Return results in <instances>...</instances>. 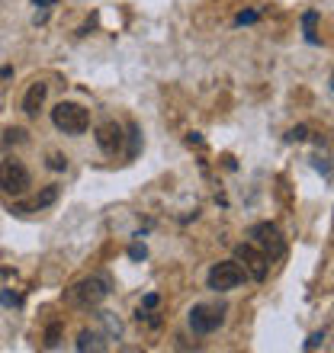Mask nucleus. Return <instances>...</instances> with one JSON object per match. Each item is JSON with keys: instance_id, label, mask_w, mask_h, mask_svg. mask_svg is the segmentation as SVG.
I'll return each instance as SVG.
<instances>
[{"instance_id": "1", "label": "nucleus", "mask_w": 334, "mask_h": 353, "mask_svg": "<svg viewBox=\"0 0 334 353\" xmlns=\"http://www.w3.org/2000/svg\"><path fill=\"white\" fill-rule=\"evenodd\" d=\"M110 296V283L103 276H84L71 289H65V302L71 308H97Z\"/></svg>"}, {"instance_id": "2", "label": "nucleus", "mask_w": 334, "mask_h": 353, "mask_svg": "<svg viewBox=\"0 0 334 353\" xmlns=\"http://www.w3.org/2000/svg\"><path fill=\"white\" fill-rule=\"evenodd\" d=\"M52 122H55V129L65 132V135H84L87 125H90V112L84 110L81 103L61 100L55 110H52Z\"/></svg>"}, {"instance_id": "3", "label": "nucleus", "mask_w": 334, "mask_h": 353, "mask_svg": "<svg viewBox=\"0 0 334 353\" xmlns=\"http://www.w3.org/2000/svg\"><path fill=\"white\" fill-rule=\"evenodd\" d=\"M32 186V176H29L26 164L17 158L0 161V193L7 196H23Z\"/></svg>"}, {"instance_id": "4", "label": "nucleus", "mask_w": 334, "mask_h": 353, "mask_svg": "<svg viewBox=\"0 0 334 353\" xmlns=\"http://www.w3.org/2000/svg\"><path fill=\"white\" fill-rule=\"evenodd\" d=\"M225 315H228V308L225 305H193L190 308V315H186V321H190V327H193V334H215L219 327L225 325Z\"/></svg>"}, {"instance_id": "5", "label": "nucleus", "mask_w": 334, "mask_h": 353, "mask_svg": "<svg viewBox=\"0 0 334 353\" xmlns=\"http://www.w3.org/2000/svg\"><path fill=\"white\" fill-rule=\"evenodd\" d=\"M250 238H254V248H257V251H264V257H267V261H279V257L286 254V241H283V234H279L277 225L257 222L254 228H250Z\"/></svg>"}, {"instance_id": "6", "label": "nucleus", "mask_w": 334, "mask_h": 353, "mask_svg": "<svg viewBox=\"0 0 334 353\" xmlns=\"http://www.w3.org/2000/svg\"><path fill=\"white\" fill-rule=\"evenodd\" d=\"M242 283H244V270L238 261L215 263V267L209 270V276H206V286L213 289V292H232V289H238Z\"/></svg>"}, {"instance_id": "7", "label": "nucleus", "mask_w": 334, "mask_h": 353, "mask_svg": "<svg viewBox=\"0 0 334 353\" xmlns=\"http://www.w3.org/2000/svg\"><path fill=\"white\" fill-rule=\"evenodd\" d=\"M235 257H238V263H244V276H250V279H267V273H270V261L264 257V251H257L254 244H238V251H235Z\"/></svg>"}, {"instance_id": "8", "label": "nucleus", "mask_w": 334, "mask_h": 353, "mask_svg": "<svg viewBox=\"0 0 334 353\" xmlns=\"http://www.w3.org/2000/svg\"><path fill=\"white\" fill-rule=\"evenodd\" d=\"M97 148L103 151V154H110V158H116L122 151V141H126V135H122L119 122H103L100 129H97Z\"/></svg>"}, {"instance_id": "9", "label": "nucleus", "mask_w": 334, "mask_h": 353, "mask_svg": "<svg viewBox=\"0 0 334 353\" xmlns=\"http://www.w3.org/2000/svg\"><path fill=\"white\" fill-rule=\"evenodd\" d=\"M46 93H48V84H42V81L29 84L26 97H23V112H26V116H39L42 103H46Z\"/></svg>"}, {"instance_id": "10", "label": "nucleus", "mask_w": 334, "mask_h": 353, "mask_svg": "<svg viewBox=\"0 0 334 353\" xmlns=\"http://www.w3.org/2000/svg\"><path fill=\"white\" fill-rule=\"evenodd\" d=\"M77 350H106V344H103L100 334H93V331H84V334L77 337Z\"/></svg>"}, {"instance_id": "11", "label": "nucleus", "mask_w": 334, "mask_h": 353, "mask_svg": "<svg viewBox=\"0 0 334 353\" xmlns=\"http://www.w3.org/2000/svg\"><path fill=\"white\" fill-rule=\"evenodd\" d=\"M3 135H7L3 145H23V141H26V129H7Z\"/></svg>"}, {"instance_id": "12", "label": "nucleus", "mask_w": 334, "mask_h": 353, "mask_svg": "<svg viewBox=\"0 0 334 353\" xmlns=\"http://www.w3.org/2000/svg\"><path fill=\"white\" fill-rule=\"evenodd\" d=\"M315 19H318V13H306V39L315 46L318 42V36H315Z\"/></svg>"}, {"instance_id": "13", "label": "nucleus", "mask_w": 334, "mask_h": 353, "mask_svg": "<svg viewBox=\"0 0 334 353\" xmlns=\"http://www.w3.org/2000/svg\"><path fill=\"white\" fill-rule=\"evenodd\" d=\"M48 168H52V170H65L68 168V158H65V154H52V158H48Z\"/></svg>"}, {"instance_id": "14", "label": "nucleus", "mask_w": 334, "mask_h": 353, "mask_svg": "<svg viewBox=\"0 0 334 353\" xmlns=\"http://www.w3.org/2000/svg\"><path fill=\"white\" fill-rule=\"evenodd\" d=\"M322 341H325V334H312V337L306 341V350H315V347L322 344Z\"/></svg>"}, {"instance_id": "15", "label": "nucleus", "mask_w": 334, "mask_h": 353, "mask_svg": "<svg viewBox=\"0 0 334 353\" xmlns=\"http://www.w3.org/2000/svg\"><path fill=\"white\" fill-rule=\"evenodd\" d=\"M254 19H257V13H242V17H238V26H244V23H254Z\"/></svg>"}, {"instance_id": "16", "label": "nucleus", "mask_w": 334, "mask_h": 353, "mask_svg": "<svg viewBox=\"0 0 334 353\" xmlns=\"http://www.w3.org/2000/svg\"><path fill=\"white\" fill-rule=\"evenodd\" d=\"M158 305V296H145V308H155Z\"/></svg>"}, {"instance_id": "17", "label": "nucleus", "mask_w": 334, "mask_h": 353, "mask_svg": "<svg viewBox=\"0 0 334 353\" xmlns=\"http://www.w3.org/2000/svg\"><path fill=\"white\" fill-rule=\"evenodd\" d=\"M36 3H55V0H36Z\"/></svg>"}]
</instances>
